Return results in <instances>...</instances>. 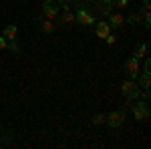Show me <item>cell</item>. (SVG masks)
<instances>
[{
  "mask_svg": "<svg viewBox=\"0 0 151 149\" xmlns=\"http://www.w3.org/2000/svg\"><path fill=\"white\" fill-rule=\"evenodd\" d=\"M121 91H123V95L127 97L129 101H137L141 97V89L137 83H133V79L129 81H123V85H121Z\"/></svg>",
  "mask_w": 151,
  "mask_h": 149,
  "instance_id": "cell-1",
  "label": "cell"
},
{
  "mask_svg": "<svg viewBox=\"0 0 151 149\" xmlns=\"http://www.w3.org/2000/svg\"><path fill=\"white\" fill-rule=\"evenodd\" d=\"M123 121H125V109H117V111H111L109 115H105V123L113 129L121 127Z\"/></svg>",
  "mask_w": 151,
  "mask_h": 149,
  "instance_id": "cell-2",
  "label": "cell"
},
{
  "mask_svg": "<svg viewBox=\"0 0 151 149\" xmlns=\"http://www.w3.org/2000/svg\"><path fill=\"white\" fill-rule=\"evenodd\" d=\"M131 111H133V117H135L137 121H147V119H149V115H151L147 101H139V103H135Z\"/></svg>",
  "mask_w": 151,
  "mask_h": 149,
  "instance_id": "cell-3",
  "label": "cell"
},
{
  "mask_svg": "<svg viewBox=\"0 0 151 149\" xmlns=\"http://www.w3.org/2000/svg\"><path fill=\"white\" fill-rule=\"evenodd\" d=\"M42 16L48 18V20H57L58 2H55V0H45V4H42Z\"/></svg>",
  "mask_w": 151,
  "mask_h": 149,
  "instance_id": "cell-4",
  "label": "cell"
},
{
  "mask_svg": "<svg viewBox=\"0 0 151 149\" xmlns=\"http://www.w3.org/2000/svg\"><path fill=\"white\" fill-rule=\"evenodd\" d=\"M75 22H79L81 26H89V24L95 22V18H93V14L87 10L85 6H81L79 10L75 12Z\"/></svg>",
  "mask_w": 151,
  "mask_h": 149,
  "instance_id": "cell-5",
  "label": "cell"
},
{
  "mask_svg": "<svg viewBox=\"0 0 151 149\" xmlns=\"http://www.w3.org/2000/svg\"><path fill=\"white\" fill-rule=\"evenodd\" d=\"M113 8H115V4H113V0H97V4H95V10H97V14H101V16H109L111 12H113Z\"/></svg>",
  "mask_w": 151,
  "mask_h": 149,
  "instance_id": "cell-6",
  "label": "cell"
},
{
  "mask_svg": "<svg viewBox=\"0 0 151 149\" xmlns=\"http://www.w3.org/2000/svg\"><path fill=\"white\" fill-rule=\"evenodd\" d=\"M125 73H127L129 79H135L137 75H139V58L131 57L125 60Z\"/></svg>",
  "mask_w": 151,
  "mask_h": 149,
  "instance_id": "cell-7",
  "label": "cell"
},
{
  "mask_svg": "<svg viewBox=\"0 0 151 149\" xmlns=\"http://www.w3.org/2000/svg\"><path fill=\"white\" fill-rule=\"evenodd\" d=\"M107 22H109V26L111 28H119V26H123V14L121 12H111L109 16H107Z\"/></svg>",
  "mask_w": 151,
  "mask_h": 149,
  "instance_id": "cell-8",
  "label": "cell"
},
{
  "mask_svg": "<svg viewBox=\"0 0 151 149\" xmlns=\"http://www.w3.org/2000/svg\"><path fill=\"white\" fill-rule=\"evenodd\" d=\"M95 32H97V36H99V38H105L107 35H111V26H109V22H97Z\"/></svg>",
  "mask_w": 151,
  "mask_h": 149,
  "instance_id": "cell-9",
  "label": "cell"
},
{
  "mask_svg": "<svg viewBox=\"0 0 151 149\" xmlns=\"http://www.w3.org/2000/svg\"><path fill=\"white\" fill-rule=\"evenodd\" d=\"M40 32H45V35H52V32H55V20L40 18Z\"/></svg>",
  "mask_w": 151,
  "mask_h": 149,
  "instance_id": "cell-10",
  "label": "cell"
},
{
  "mask_svg": "<svg viewBox=\"0 0 151 149\" xmlns=\"http://www.w3.org/2000/svg\"><path fill=\"white\" fill-rule=\"evenodd\" d=\"M58 18V24H70V22H75V12H70V10H65L60 16H57Z\"/></svg>",
  "mask_w": 151,
  "mask_h": 149,
  "instance_id": "cell-11",
  "label": "cell"
},
{
  "mask_svg": "<svg viewBox=\"0 0 151 149\" xmlns=\"http://www.w3.org/2000/svg\"><path fill=\"white\" fill-rule=\"evenodd\" d=\"M16 35H18V28H16L14 24H8V26L4 28V38H6V40H16Z\"/></svg>",
  "mask_w": 151,
  "mask_h": 149,
  "instance_id": "cell-12",
  "label": "cell"
},
{
  "mask_svg": "<svg viewBox=\"0 0 151 149\" xmlns=\"http://www.w3.org/2000/svg\"><path fill=\"white\" fill-rule=\"evenodd\" d=\"M149 85H151V73H143L139 77V89L149 91Z\"/></svg>",
  "mask_w": 151,
  "mask_h": 149,
  "instance_id": "cell-13",
  "label": "cell"
},
{
  "mask_svg": "<svg viewBox=\"0 0 151 149\" xmlns=\"http://www.w3.org/2000/svg\"><path fill=\"white\" fill-rule=\"evenodd\" d=\"M133 57H135V58L147 57V42H139V45L135 46V53H133Z\"/></svg>",
  "mask_w": 151,
  "mask_h": 149,
  "instance_id": "cell-14",
  "label": "cell"
},
{
  "mask_svg": "<svg viewBox=\"0 0 151 149\" xmlns=\"http://www.w3.org/2000/svg\"><path fill=\"white\" fill-rule=\"evenodd\" d=\"M127 22L131 24V26H137L139 22H143V14H141V12H133V14H129Z\"/></svg>",
  "mask_w": 151,
  "mask_h": 149,
  "instance_id": "cell-15",
  "label": "cell"
},
{
  "mask_svg": "<svg viewBox=\"0 0 151 149\" xmlns=\"http://www.w3.org/2000/svg\"><path fill=\"white\" fill-rule=\"evenodd\" d=\"M91 123H93V125H101V123H105V115L103 113H97L93 119H91Z\"/></svg>",
  "mask_w": 151,
  "mask_h": 149,
  "instance_id": "cell-16",
  "label": "cell"
},
{
  "mask_svg": "<svg viewBox=\"0 0 151 149\" xmlns=\"http://www.w3.org/2000/svg\"><path fill=\"white\" fill-rule=\"evenodd\" d=\"M143 24H145L147 28L151 26V14H149V10H147V12H143Z\"/></svg>",
  "mask_w": 151,
  "mask_h": 149,
  "instance_id": "cell-17",
  "label": "cell"
},
{
  "mask_svg": "<svg viewBox=\"0 0 151 149\" xmlns=\"http://www.w3.org/2000/svg\"><path fill=\"white\" fill-rule=\"evenodd\" d=\"M113 4H115L117 8H125L129 4V0H113Z\"/></svg>",
  "mask_w": 151,
  "mask_h": 149,
  "instance_id": "cell-18",
  "label": "cell"
},
{
  "mask_svg": "<svg viewBox=\"0 0 151 149\" xmlns=\"http://www.w3.org/2000/svg\"><path fill=\"white\" fill-rule=\"evenodd\" d=\"M6 48H8V40L4 36H0V50H6Z\"/></svg>",
  "mask_w": 151,
  "mask_h": 149,
  "instance_id": "cell-19",
  "label": "cell"
},
{
  "mask_svg": "<svg viewBox=\"0 0 151 149\" xmlns=\"http://www.w3.org/2000/svg\"><path fill=\"white\" fill-rule=\"evenodd\" d=\"M151 60L149 58H145V63H143V73H151Z\"/></svg>",
  "mask_w": 151,
  "mask_h": 149,
  "instance_id": "cell-20",
  "label": "cell"
},
{
  "mask_svg": "<svg viewBox=\"0 0 151 149\" xmlns=\"http://www.w3.org/2000/svg\"><path fill=\"white\" fill-rule=\"evenodd\" d=\"M151 8V0H143V6H141V10L143 12H147Z\"/></svg>",
  "mask_w": 151,
  "mask_h": 149,
  "instance_id": "cell-21",
  "label": "cell"
},
{
  "mask_svg": "<svg viewBox=\"0 0 151 149\" xmlns=\"http://www.w3.org/2000/svg\"><path fill=\"white\" fill-rule=\"evenodd\" d=\"M105 40H107V45H115V40H117V38H115L113 35H107V36H105Z\"/></svg>",
  "mask_w": 151,
  "mask_h": 149,
  "instance_id": "cell-22",
  "label": "cell"
},
{
  "mask_svg": "<svg viewBox=\"0 0 151 149\" xmlns=\"http://www.w3.org/2000/svg\"><path fill=\"white\" fill-rule=\"evenodd\" d=\"M8 48H10L12 53H18V46H16V42H14V40H10V45H8Z\"/></svg>",
  "mask_w": 151,
  "mask_h": 149,
  "instance_id": "cell-23",
  "label": "cell"
}]
</instances>
